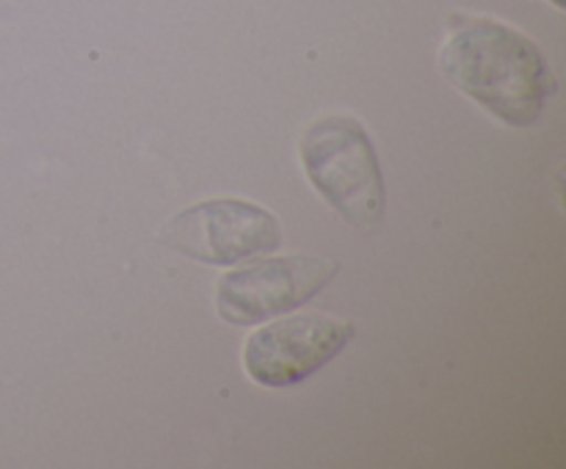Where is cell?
<instances>
[{"label": "cell", "instance_id": "1", "mask_svg": "<svg viewBox=\"0 0 566 469\" xmlns=\"http://www.w3.org/2000/svg\"><path fill=\"white\" fill-rule=\"evenodd\" d=\"M437 64L453 88L509 127L536 125L556 88L539 44L492 17H453Z\"/></svg>", "mask_w": 566, "mask_h": 469}, {"label": "cell", "instance_id": "2", "mask_svg": "<svg viewBox=\"0 0 566 469\" xmlns=\"http://www.w3.org/2000/svg\"><path fill=\"white\" fill-rule=\"evenodd\" d=\"M298 158L310 185L354 230L365 235L379 230L387 210V188L374 138L363 121L348 114L310 121L298 141Z\"/></svg>", "mask_w": 566, "mask_h": 469}, {"label": "cell", "instance_id": "3", "mask_svg": "<svg viewBox=\"0 0 566 469\" xmlns=\"http://www.w3.org/2000/svg\"><path fill=\"white\" fill-rule=\"evenodd\" d=\"M160 243L197 263L232 268L282 246V224L252 199H205L180 210L158 232Z\"/></svg>", "mask_w": 566, "mask_h": 469}, {"label": "cell", "instance_id": "4", "mask_svg": "<svg viewBox=\"0 0 566 469\" xmlns=\"http://www.w3.org/2000/svg\"><path fill=\"white\" fill-rule=\"evenodd\" d=\"M340 265L318 254L254 257L227 270L216 285V312L230 326H258L296 312L332 285Z\"/></svg>", "mask_w": 566, "mask_h": 469}, {"label": "cell", "instance_id": "5", "mask_svg": "<svg viewBox=\"0 0 566 469\" xmlns=\"http://www.w3.org/2000/svg\"><path fill=\"white\" fill-rule=\"evenodd\" d=\"M354 334L352 320L326 312H287L254 326L243 342L241 362L254 384L285 390L340 356Z\"/></svg>", "mask_w": 566, "mask_h": 469}, {"label": "cell", "instance_id": "6", "mask_svg": "<svg viewBox=\"0 0 566 469\" xmlns=\"http://www.w3.org/2000/svg\"><path fill=\"white\" fill-rule=\"evenodd\" d=\"M551 3L556 6V9H564V6H566V0H551Z\"/></svg>", "mask_w": 566, "mask_h": 469}]
</instances>
